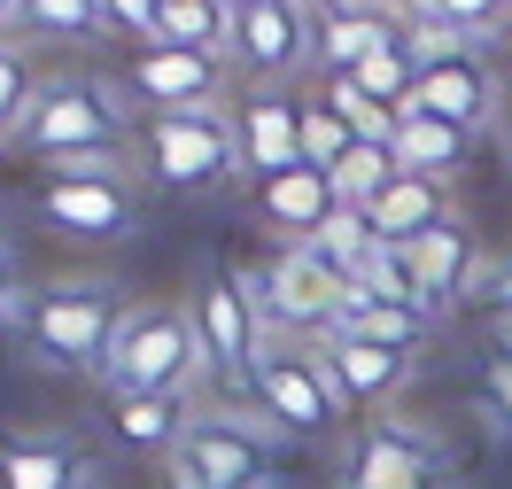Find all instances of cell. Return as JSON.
Masks as SVG:
<instances>
[{
  "instance_id": "8",
  "label": "cell",
  "mask_w": 512,
  "mask_h": 489,
  "mask_svg": "<svg viewBox=\"0 0 512 489\" xmlns=\"http://www.w3.org/2000/svg\"><path fill=\"white\" fill-rule=\"evenodd\" d=\"M194 326H202V350H210V373H218L233 396H249L256 381V358H264V311H256V295L241 272H225L202 288L194 303Z\"/></svg>"
},
{
  "instance_id": "31",
  "label": "cell",
  "mask_w": 512,
  "mask_h": 489,
  "mask_svg": "<svg viewBox=\"0 0 512 489\" xmlns=\"http://www.w3.org/2000/svg\"><path fill=\"white\" fill-rule=\"evenodd\" d=\"M404 47H412V63L427 70V63H450V55H466V32H450L443 16H412V24H404Z\"/></svg>"
},
{
  "instance_id": "33",
  "label": "cell",
  "mask_w": 512,
  "mask_h": 489,
  "mask_svg": "<svg viewBox=\"0 0 512 489\" xmlns=\"http://www.w3.org/2000/svg\"><path fill=\"white\" fill-rule=\"evenodd\" d=\"M427 16H443L450 32H489V24H505V0H427Z\"/></svg>"
},
{
  "instance_id": "32",
  "label": "cell",
  "mask_w": 512,
  "mask_h": 489,
  "mask_svg": "<svg viewBox=\"0 0 512 489\" xmlns=\"http://www.w3.org/2000/svg\"><path fill=\"white\" fill-rule=\"evenodd\" d=\"M481 396H489V412L512 427V334H497V342L481 350Z\"/></svg>"
},
{
  "instance_id": "41",
  "label": "cell",
  "mask_w": 512,
  "mask_h": 489,
  "mask_svg": "<svg viewBox=\"0 0 512 489\" xmlns=\"http://www.w3.org/2000/svg\"><path fill=\"white\" fill-rule=\"evenodd\" d=\"M156 489H179V482H171V474H163V482H156Z\"/></svg>"
},
{
  "instance_id": "35",
  "label": "cell",
  "mask_w": 512,
  "mask_h": 489,
  "mask_svg": "<svg viewBox=\"0 0 512 489\" xmlns=\"http://www.w3.org/2000/svg\"><path fill=\"white\" fill-rule=\"evenodd\" d=\"M0 319H16V280H8V257H0Z\"/></svg>"
},
{
  "instance_id": "30",
  "label": "cell",
  "mask_w": 512,
  "mask_h": 489,
  "mask_svg": "<svg viewBox=\"0 0 512 489\" xmlns=\"http://www.w3.org/2000/svg\"><path fill=\"white\" fill-rule=\"evenodd\" d=\"M32 70H24V55H8V47H0V132H8V140H16V125H24V117H32Z\"/></svg>"
},
{
  "instance_id": "16",
  "label": "cell",
  "mask_w": 512,
  "mask_h": 489,
  "mask_svg": "<svg viewBox=\"0 0 512 489\" xmlns=\"http://www.w3.org/2000/svg\"><path fill=\"white\" fill-rule=\"evenodd\" d=\"M435 451L419 443V435H404V427H373L365 443L350 451V474H342V489H435Z\"/></svg>"
},
{
  "instance_id": "9",
  "label": "cell",
  "mask_w": 512,
  "mask_h": 489,
  "mask_svg": "<svg viewBox=\"0 0 512 489\" xmlns=\"http://www.w3.org/2000/svg\"><path fill=\"white\" fill-rule=\"evenodd\" d=\"M132 187L117 171H55L47 187H39V218L55 233H78V241H117L132 226Z\"/></svg>"
},
{
  "instance_id": "1",
  "label": "cell",
  "mask_w": 512,
  "mask_h": 489,
  "mask_svg": "<svg viewBox=\"0 0 512 489\" xmlns=\"http://www.w3.org/2000/svg\"><path fill=\"white\" fill-rule=\"evenodd\" d=\"M194 373H210V350H202V326L187 311H125V334L101 365V389L109 396H179Z\"/></svg>"
},
{
  "instance_id": "22",
  "label": "cell",
  "mask_w": 512,
  "mask_h": 489,
  "mask_svg": "<svg viewBox=\"0 0 512 489\" xmlns=\"http://www.w3.org/2000/svg\"><path fill=\"white\" fill-rule=\"evenodd\" d=\"M156 39L163 47H194V55H225L233 47V8L225 0H163Z\"/></svg>"
},
{
  "instance_id": "4",
  "label": "cell",
  "mask_w": 512,
  "mask_h": 489,
  "mask_svg": "<svg viewBox=\"0 0 512 489\" xmlns=\"http://www.w3.org/2000/svg\"><path fill=\"white\" fill-rule=\"evenodd\" d=\"M140 156L163 187L179 195H210L225 171H241V140L218 109H148L140 117Z\"/></svg>"
},
{
  "instance_id": "5",
  "label": "cell",
  "mask_w": 512,
  "mask_h": 489,
  "mask_svg": "<svg viewBox=\"0 0 512 489\" xmlns=\"http://www.w3.org/2000/svg\"><path fill=\"white\" fill-rule=\"evenodd\" d=\"M125 109L109 101V86L94 78H55V86H39L32 117L16 125V148H32V156H117V140H125Z\"/></svg>"
},
{
  "instance_id": "12",
  "label": "cell",
  "mask_w": 512,
  "mask_h": 489,
  "mask_svg": "<svg viewBox=\"0 0 512 489\" xmlns=\"http://www.w3.org/2000/svg\"><path fill=\"white\" fill-rule=\"evenodd\" d=\"M489 101H497V86H489V63H481L474 47L450 55V63H427V70H419V86H412L419 117H443V125H458V132L489 125Z\"/></svg>"
},
{
  "instance_id": "20",
  "label": "cell",
  "mask_w": 512,
  "mask_h": 489,
  "mask_svg": "<svg viewBox=\"0 0 512 489\" xmlns=\"http://www.w3.org/2000/svg\"><path fill=\"white\" fill-rule=\"evenodd\" d=\"M334 334H357V342H381V350H419L435 334V311L427 303H381V295H350Z\"/></svg>"
},
{
  "instance_id": "7",
  "label": "cell",
  "mask_w": 512,
  "mask_h": 489,
  "mask_svg": "<svg viewBox=\"0 0 512 489\" xmlns=\"http://www.w3.org/2000/svg\"><path fill=\"white\" fill-rule=\"evenodd\" d=\"M249 295H256V311H264V326L334 334V319H342V303H350L357 288H350V272H334L311 241H288V257L272 264V272H256Z\"/></svg>"
},
{
  "instance_id": "23",
  "label": "cell",
  "mask_w": 512,
  "mask_h": 489,
  "mask_svg": "<svg viewBox=\"0 0 512 489\" xmlns=\"http://www.w3.org/2000/svg\"><path fill=\"white\" fill-rule=\"evenodd\" d=\"M78 474L70 443H0V489H78Z\"/></svg>"
},
{
  "instance_id": "26",
  "label": "cell",
  "mask_w": 512,
  "mask_h": 489,
  "mask_svg": "<svg viewBox=\"0 0 512 489\" xmlns=\"http://www.w3.org/2000/svg\"><path fill=\"white\" fill-rule=\"evenodd\" d=\"M326 179H334V195L350 202V210H365V202H373L388 179H396V156H388V140H357V148L334 163Z\"/></svg>"
},
{
  "instance_id": "40",
  "label": "cell",
  "mask_w": 512,
  "mask_h": 489,
  "mask_svg": "<svg viewBox=\"0 0 512 489\" xmlns=\"http://www.w3.org/2000/svg\"><path fill=\"white\" fill-rule=\"evenodd\" d=\"M225 8H256V0H225Z\"/></svg>"
},
{
  "instance_id": "24",
  "label": "cell",
  "mask_w": 512,
  "mask_h": 489,
  "mask_svg": "<svg viewBox=\"0 0 512 489\" xmlns=\"http://www.w3.org/2000/svg\"><path fill=\"white\" fill-rule=\"evenodd\" d=\"M117 435L132 451H171L187 435V404L179 396H117Z\"/></svg>"
},
{
  "instance_id": "19",
  "label": "cell",
  "mask_w": 512,
  "mask_h": 489,
  "mask_svg": "<svg viewBox=\"0 0 512 489\" xmlns=\"http://www.w3.org/2000/svg\"><path fill=\"white\" fill-rule=\"evenodd\" d=\"M404 257H412L419 295H427V303H450V295L474 288V241H466V226H458V218H443L435 233H419Z\"/></svg>"
},
{
  "instance_id": "27",
  "label": "cell",
  "mask_w": 512,
  "mask_h": 489,
  "mask_svg": "<svg viewBox=\"0 0 512 489\" xmlns=\"http://www.w3.org/2000/svg\"><path fill=\"white\" fill-rule=\"evenodd\" d=\"M16 24L39 39H86L109 24V8L101 0H16Z\"/></svg>"
},
{
  "instance_id": "3",
  "label": "cell",
  "mask_w": 512,
  "mask_h": 489,
  "mask_svg": "<svg viewBox=\"0 0 512 489\" xmlns=\"http://www.w3.org/2000/svg\"><path fill=\"white\" fill-rule=\"evenodd\" d=\"M272 451H280L272 420L256 427V420H233V412H202L171 443V482L179 489H272Z\"/></svg>"
},
{
  "instance_id": "29",
  "label": "cell",
  "mask_w": 512,
  "mask_h": 489,
  "mask_svg": "<svg viewBox=\"0 0 512 489\" xmlns=\"http://www.w3.org/2000/svg\"><path fill=\"white\" fill-rule=\"evenodd\" d=\"M326 101H334V109L350 117L357 140H388V132H396V109H381V101L365 94L357 78H326Z\"/></svg>"
},
{
  "instance_id": "38",
  "label": "cell",
  "mask_w": 512,
  "mask_h": 489,
  "mask_svg": "<svg viewBox=\"0 0 512 489\" xmlns=\"http://www.w3.org/2000/svg\"><path fill=\"white\" fill-rule=\"evenodd\" d=\"M497 303H505V311H512V264H505V272H497Z\"/></svg>"
},
{
  "instance_id": "21",
  "label": "cell",
  "mask_w": 512,
  "mask_h": 489,
  "mask_svg": "<svg viewBox=\"0 0 512 489\" xmlns=\"http://www.w3.org/2000/svg\"><path fill=\"white\" fill-rule=\"evenodd\" d=\"M311 32H319L326 78H342V70H357L373 47H388L404 24H388V8H334V16H311Z\"/></svg>"
},
{
  "instance_id": "15",
  "label": "cell",
  "mask_w": 512,
  "mask_h": 489,
  "mask_svg": "<svg viewBox=\"0 0 512 489\" xmlns=\"http://www.w3.org/2000/svg\"><path fill=\"white\" fill-rule=\"evenodd\" d=\"M233 140H241V171H256V179H280V171H295V163H303V101L256 94L249 109H241Z\"/></svg>"
},
{
  "instance_id": "11",
  "label": "cell",
  "mask_w": 512,
  "mask_h": 489,
  "mask_svg": "<svg viewBox=\"0 0 512 489\" xmlns=\"http://www.w3.org/2000/svg\"><path fill=\"white\" fill-rule=\"evenodd\" d=\"M132 94L148 101V109H210V94H218V55L148 39V47L132 55Z\"/></svg>"
},
{
  "instance_id": "37",
  "label": "cell",
  "mask_w": 512,
  "mask_h": 489,
  "mask_svg": "<svg viewBox=\"0 0 512 489\" xmlns=\"http://www.w3.org/2000/svg\"><path fill=\"white\" fill-rule=\"evenodd\" d=\"M311 16H334V8H373V0H303Z\"/></svg>"
},
{
  "instance_id": "42",
  "label": "cell",
  "mask_w": 512,
  "mask_h": 489,
  "mask_svg": "<svg viewBox=\"0 0 512 489\" xmlns=\"http://www.w3.org/2000/svg\"><path fill=\"white\" fill-rule=\"evenodd\" d=\"M505 16H512V0H505Z\"/></svg>"
},
{
  "instance_id": "34",
  "label": "cell",
  "mask_w": 512,
  "mask_h": 489,
  "mask_svg": "<svg viewBox=\"0 0 512 489\" xmlns=\"http://www.w3.org/2000/svg\"><path fill=\"white\" fill-rule=\"evenodd\" d=\"M109 8V24L132 39H156V16H163V0H101Z\"/></svg>"
},
{
  "instance_id": "36",
  "label": "cell",
  "mask_w": 512,
  "mask_h": 489,
  "mask_svg": "<svg viewBox=\"0 0 512 489\" xmlns=\"http://www.w3.org/2000/svg\"><path fill=\"white\" fill-rule=\"evenodd\" d=\"M373 8H388V16H427V0H373Z\"/></svg>"
},
{
  "instance_id": "10",
  "label": "cell",
  "mask_w": 512,
  "mask_h": 489,
  "mask_svg": "<svg viewBox=\"0 0 512 489\" xmlns=\"http://www.w3.org/2000/svg\"><path fill=\"white\" fill-rule=\"evenodd\" d=\"M233 55H241L256 78H288L303 55H319L311 8H303V0H256V8H233Z\"/></svg>"
},
{
  "instance_id": "17",
  "label": "cell",
  "mask_w": 512,
  "mask_h": 489,
  "mask_svg": "<svg viewBox=\"0 0 512 489\" xmlns=\"http://www.w3.org/2000/svg\"><path fill=\"white\" fill-rule=\"evenodd\" d=\"M443 218H450L443 179H419V171H396L381 195L365 202V226H373V241H388V249H412L419 233H435Z\"/></svg>"
},
{
  "instance_id": "13",
  "label": "cell",
  "mask_w": 512,
  "mask_h": 489,
  "mask_svg": "<svg viewBox=\"0 0 512 489\" xmlns=\"http://www.w3.org/2000/svg\"><path fill=\"white\" fill-rule=\"evenodd\" d=\"M256 210H264V226L288 233V241H319L326 218L342 210V195H334V179L319 163H295L280 179H256Z\"/></svg>"
},
{
  "instance_id": "28",
  "label": "cell",
  "mask_w": 512,
  "mask_h": 489,
  "mask_svg": "<svg viewBox=\"0 0 512 489\" xmlns=\"http://www.w3.org/2000/svg\"><path fill=\"white\" fill-rule=\"evenodd\" d=\"M357 148V132H350V117L334 109V101H303V163H319V171H334V163Z\"/></svg>"
},
{
  "instance_id": "2",
  "label": "cell",
  "mask_w": 512,
  "mask_h": 489,
  "mask_svg": "<svg viewBox=\"0 0 512 489\" xmlns=\"http://www.w3.org/2000/svg\"><path fill=\"white\" fill-rule=\"evenodd\" d=\"M125 334V311L101 280H70V288H39L32 311H24V342H32L47 365H70V373H101L109 350Z\"/></svg>"
},
{
  "instance_id": "25",
  "label": "cell",
  "mask_w": 512,
  "mask_h": 489,
  "mask_svg": "<svg viewBox=\"0 0 512 489\" xmlns=\"http://www.w3.org/2000/svg\"><path fill=\"white\" fill-rule=\"evenodd\" d=\"M350 288H357V295H381V303H427V295H419L412 257H404V249H388V241H365ZM427 311H435V303H427Z\"/></svg>"
},
{
  "instance_id": "6",
  "label": "cell",
  "mask_w": 512,
  "mask_h": 489,
  "mask_svg": "<svg viewBox=\"0 0 512 489\" xmlns=\"http://www.w3.org/2000/svg\"><path fill=\"white\" fill-rule=\"evenodd\" d=\"M249 396L280 435H326V427L350 412L342 389H334V373H326V358L319 350H295V342H264Z\"/></svg>"
},
{
  "instance_id": "39",
  "label": "cell",
  "mask_w": 512,
  "mask_h": 489,
  "mask_svg": "<svg viewBox=\"0 0 512 489\" xmlns=\"http://www.w3.org/2000/svg\"><path fill=\"white\" fill-rule=\"evenodd\" d=\"M8 24H16V0H0V32H8Z\"/></svg>"
},
{
  "instance_id": "18",
  "label": "cell",
  "mask_w": 512,
  "mask_h": 489,
  "mask_svg": "<svg viewBox=\"0 0 512 489\" xmlns=\"http://www.w3.org/2000/svg\"><path fill=\"white\" fill-rule=\"evenodd\" d=\"M466 140H474V132H458V125H443V117L404 109V117H396V132H388V156H396V171H419V179H443V187H450V171L466 163Z\"/></svg>"
},
{
  "instance_id": "14",
  "label": "cell",
  "mask_w": 512,
  "mask_h": 489,
  "mask_svg": "<svg viewBox=\"0 0 512 489\" xmlns=\"http://www.w3.org/2000/svg\"><path fill=\"white\" fill-rule=\"evenodd\" d=\"M319 358L334 373L342 404H388L412 381V350H381V342H357V334H319Z\"/></svg>"
}]
</instances>
